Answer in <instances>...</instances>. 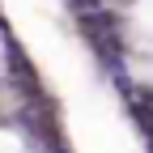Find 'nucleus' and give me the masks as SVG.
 Segmentation results:
<instances>
[{
    "label": "nucleus",
    "mask_w": 153,
    "mask_h": 153,
    "mask_svg": "<svg viewBox=\"0 0 153 153\" xmlns=\"http://www.w3.org/2000/svg\"><path fill=\"white\" fill-rule=\"evenodd\" d=\"M132 38H136V47L153 51V0H140L132 9Z\"/></svg>",
    "instance_id": "f257e3e1"
},
{
    "label": "nucleus",
    "mask_w": 153,
    "mask_h": 153,
    "mask_svg": "<svg viewBox=\"0 0 153 153\" xmlns=\"http://www.w3.org/2000/svg\"><path fill=\"white\" fill-rule=\"evenodd\" d=\"M0 153H22V140L13 132H0Z\"/></svg>",
    "instance_id": "f03ea898"
}]
</instances>
